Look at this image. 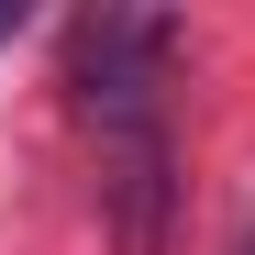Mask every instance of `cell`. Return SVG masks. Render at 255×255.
Here are the masks:
<instances>
[{
    "mask_svg": "<svg viewBox=\"0 0 255 255\" xmlns=\"http://www.w3.org/2000/svg\"><path fill=\"white\" fill-rule=\"evenodd\" d=\"M178 33L144 11H89L78 22V100L100 133V200L122 255H166V122H155V78Z\"/></svg>",
    "mask_w": 255,
    "mask_h": 255,
    "instance_id": "6da1fadb",
    "label": "cell"
}]
</instances>
